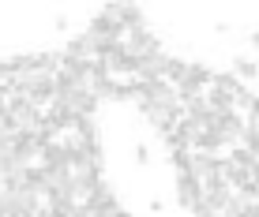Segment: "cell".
I'll list each match as a JSON object with an SVG mask.
<instances>
[{
	"label": "cell",
	"instance_id": "cell-1",
	"mask_svg": "<svg viewBox=\"0 0 259 217\" xmlns=\"http://www.w3.org/2000/svg\"><path fill=\"white\" fill-rule=\"evenodd\" d=\"M229 71H233L240 83L248 86V83H255V79H259V60H252V57L240 52V57H233V68H229Z\"/></svg>",
	"mask_w": 259,
	"mask_h": 217
},
{
	"label": "cell",
	"instance_id": "cell-2",
	"mask_svg": "<svg viewBox=\"0 0 259 217\" xmlns=\"http://www.w3.org/2000/svg\"><path fill=\"white\" fill-rule=\"evenodd\" d=\"M8 86H15V71L4 64V60H0V94H4Z\"/></svg>",
	"mask_w": 259,
	"mask_h": 217
},
{
	"label": "cell",
	"instance_id": "cell-3",
	"mask_svg": "<svg viewBox=\"0 0 259 217\" xmlns=\"http://www.w3.org/2000/svg\"><path fill=\"white\" fill-rule=\"evenodd\" d=\"M132 157H136V165H150V150L143 146V142H136V146H132Z\"/></svg>",
	"mask_w": 259,
	"mask_h": 217
},
{
	"label": "cell",
	"instance_id": "cell-4",
	"mask_svg": "<svg viewBox=\"0 0 259 217\" xmlns=\"http://www.w3.org/2000/svg\"><path fill=\"white\" fill-rule=\"evenodd\" d=\"M68 26H71V19H68V15H57V19H53V30H60V34H64Z\"/></svg>",
	"mask_w": 259,
	"mask_h": 217
},
{
	"label": "cell",
	"instance_id": "cell-5",
	"mask_svg": "<svg viewBox=\"0 0 259 217\" xmlns=\"http://www.w3.org/2000/svg\"><path fill=\"white\" fill-rule=\"evenodd\" d=\"M214 34H218V38H229V23H214Z\"/></svg>",
	"mask_w": 259,
	"mask_h": 217
},
{
	"label": "cell",
	"instance_id": "cell-6",
	"mask_svg": "<svg viewBox=\"0 0 259 217\" xmlns=\"http://www.w3.org/2000/svg\"><path fill=\"white\" fill-rule=\"evenodd\" d=\"M255 217H259V210H255Z\"/></svg>",
	"mask_w": 259,
	"mask_h": 217
}]
</instances>
